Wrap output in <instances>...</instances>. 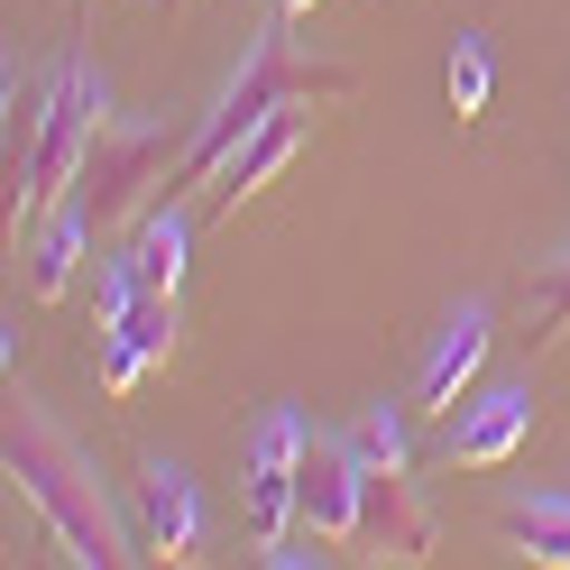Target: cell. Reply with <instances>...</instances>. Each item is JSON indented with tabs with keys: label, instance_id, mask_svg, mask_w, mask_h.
<instances>
[{
	"label": "cell",
	"instance_id": "obj_11",
	"mask_svg": "<svg viewBox=\"0 0 570 570\" xmlns=\"http://www.w3.org/2000/svg\"><path fill=\"white\" fill-rule=\"evenodd\" d=\"M138 515H148V561H194L203 552V497H194V479L175 460H148Z\"/></svg>",
	"mask_w": 570,
	"mask_h": 570
},
{
	"label": "cell",
	"instance_id": "obj_8",
	"mask_svg": "<svg viewBox=\"0 0 570 570\" xmlns=\"http://www.w3.org/2000/svg\"><path fill=\"white\" fill-rule=\"evenodd\" d=\"M479 368H488V304H460L442 323V341H433V360L414 368V414H460Z\"/></svg>",
	"mask_w": 570,
	"mask_h": 570
},
{
	"label": "cell",
	"instance_id": "obj_1",
	"mask_svg": "<svg viewBox=\"0 0 570 570\" xmlns=\"http://www.w3.org/2000/svg\"><path fill=\"white\" fill-rule=\"evenodd\" d=\"M350 92V75L341 65H313V56H295L285 47V10L248 38V56H239V75L222 83V101L194 120V138H185V157H175V175H166V194H185V185H212V175L230 166V148L248 129H267L285 101H341Z\"/></svg>",
	"mask_w": 570,
	"mask_h": 570
},
{
	"label": "cell",
	"instance_id": "obj_19",
	"mask_svg": "<svg viewBox=\"0 0 570 570\" xmlns=\"http://www.w3.org/2000/svg\"><path fill=\"white\" fill-rule=\"evenodd\" d=\"M138 295H148V285H138V267H129V258H101V276H92V313H101V332H111Z\"/></svg>",
	"mask_w": 570,
	"mask_h": 570
},
{
	"label": "cell",
	"instance_id": "obj_6",
	"mask_svg": "<svg viewBox=\"0 0 570 570\" xmlns=\"http://www.w3.org/2000/svg\"><path fill=\"white\" fill-rule=\"evenodd\" d=\"M304 533L313 543H360L368 533V460L350 451V433L304 442Z\"/></svg>",
	"mask_w": 570,
	"mask_h": 570
},
{
	"label": "cell",
	"instance_id": "obj_16",
	"mask_svg": "<svg viewBox=\"0 0 570 570\" xmlns=\"http://www.w3.org/2000/svg\"><path fill=\"white\" fill-rule=\"evenodd\" d=\"M350 451L368 460V470H414V433H405V405H368L350 423Z\"/></svg>",
	"mask_w": 570,
	"mask_h": 570
},
{
	"label": "cell",
	"instance_id": "obj_20",
	"mask_svg": "<svg viewBox=\"0 0 570 570\" xmlns=\"http://www.w3.org/2000/svg\"><path fill=\"white\" fill-rule=\"evenodd\" d=\"M276 10H285V19H304V10H323V0H276Z\"/></svg>",
	"mask_w": 570,
	"mask_h": 570
},
{
	"label": "cell",
	"instance_id": "obj_10",
	"mask_svg": "<svg viewBox=\"0 0 570 570\" xmlns=\"http://www.w3.org/2000/svg\"><path fill=\"white\" fill-rule=\"evenodd\" d=\"M295 157H304V120H295V101H285V111H276L267 129H248L239 148H230V166L212 175V194H203V203H212V212L230 222V212H239L248 194H267V185H276V175L295 166Z\"/></svg>",
	"mask_w": 570,
	"mask_h": 570
},
{
	"label": "cell",
	"instance_id": "obj_14",
	"mask_svg": "<svg viewBox=\"0 0 570 570\" xmlns=\"http://www.w3.org/2000/svg\"><path fill=\"white\" fill-rule=\"evenodd\" d=\"M92 239H101V230L83 222V203H56V212H47V230H38V248H28V295L56 304L65 285L83 276V248H92Z\"/></svg>",
	"mask_w": 570,
	"mask_h": 570
},
{
	"label": "cell",
	"instance_id": "obj_17",
	"mask_svg": "<svg viewBox=\"0 0 570 570\" xmlns=\"http://www.w3.org/2000/svg\"><path fill=\"white\" fill-rule=\"evenodd\" d=\"M442 92H451V111H460V120H479V111H488V92H497V65H488V47H479V38H451Z\"/></svg>",
	"mask_w": 570,
	"mask_h": 570
},
{
	"label": "cell",
	"instance_id": "obj_7",
	"mask_svg": "<svg viewBox=\"0 0 570 570\" xmlns=\"http://www.w3.org/2000/svg\"><path fill=\"white\" fill-rule=\"evenodd\" d=\"M524 442H533V386H488V396H470L451 414L442 460L451 470H507Z\"/></svg>",
	"mask_w": 570,
	"mask_h": 570
},
{
	"label": "cell",
	"instance_id": "obj_2",
	"mask_svg": "<svg viewBox=\"0 0 570 570\" xmlns=\"http://www.w3.org/2000/svg\"><path fill=\"white\" fill-rule=\"evenodd\" d=\"M10 479H19L28 507L56 524L65 561H83V570H120V561H138V552H129L120 507H111V497H101V479H92V460L65 442L56 423L28 405V396L10 405Z\"/></svg>",
	"mask_w": 570,
	"mask_h": 570
},
{
	"label": "cell",
	"instance_id": "obj_3",
	"mask_svg": "<svg viewBox=\"0 0 570 570\" xmlns=\"http://www.w3.org/2000/svg\"><path fill=\"white\" fill-rule=\"evenodd\" d=\"M111 111V92H101V75L83 56H65L56 75H47V111H38V157H28V203H19V222H38V212H56L65 194L83 185V166L101 148V120Z\"/></svg>",
	"mask_w": 570,
	"mask_h": 570
},
{
	"label": "cell",
	"instance_id": "obj_9",
	"mask_svg": "<svg viewBox=\"0 0 570 570\" xmlns=\"http://www.w3.org/2000/svg\"><path fill=\"white\" fill-rule=\"evenodd\" d=\"M175 332H185L175 323V295H138L120 323L101 332V386H111V396H138V377L175 360Z\"/></svg>",
	"mask_w": 570,
	"mask_h": 570
},
{
	"label": "cell",
	"instance_id": "obj_15",
	"mask_svg": "<svg viewBox=\"0 0 570 570\" xmlns=\"http://www.w3.org/2000/svg\"><path fill=\"white\" fill-rule=\"evenodd\" d=\"M507 543L524 561H543V570H570V497L561 488L552 497H515L507 507Z\"/></svg>",
	"mask_w": 570,
	"mask_h": 570
},
{
	"label": "cell",
	"instance_id": "obj_4",
	"mask_svg": "<svg viewBox=\"0 0 570 570\" xmlns=\"http://www.w3.org/2000/svg\"><path fill=\"white\" fill-rule=\"evenodd\" d=\"M185 138H194V129H175V120H129V129H101V148H92L83 185H75L83 222H92V230L138 222V212L157 203V185L175 175V157H185Z\"/></svg>",
	"mask_w": 570,
	"mask_h": 570
},
{
	"label": "cell",
	"instance_id": "obj_13",
	"mask_svg": "<svg viewBox=\"0 0 570 570\" xmlns=\"http://www.w3.org/2000/svg\"><path fill=\"white\" fill-rule=\"evenodd\" d=\"M185 248H194V222H185V203H148L138 212V230H129V248L120 258L138 267V285H148V295H175V285H185Z\"/></svg>",
	"mask_w": 570,
	"mask_h": 570
},
{
	"label": "cell",
	"instance_id": "obj_18",
	"mask_svg": "<svg viewBox=\"0 0 570 570\" xmlns=\"http://www.w3.org/2000/svg\"><path fill=\"white\" fill-rule=\"evenodd\" d=\"M552 341H570V248L533 285V350H552Z\"/></svg>",
	"mask_w": 570,
	"mask_h": 570
},
{
	"label": "cell",
	"instance_id": "obj_5",
	"mask_svg": "<svg viewBox=\"0 0 570 570\" xmlns=\"http://www.w3.org/2000/svg\"><path fill=\"white\" fill-rule=\"evenodd\" d=\"M304 414L295 405H267L258 414V433H248V488H239V507H248V543H285V533L304 524Z\"/></svg>",
	"mask_w": 570,
	"mask_h": 570
},
{
	"label": "cell",
	"instance_id": "obj_12",
	"mask_svg": "<svg viewBox=\"0 0 570 570\" xmlns=\"http://www.w3.org/2000/svg\"><path fill=\"white\" fill-rule=\"evenodd\" d=\"M360 543H377L386 561L433 552V515H423V497H414V470H368V533Z\"/></svg>",
	"mask_w": 570,
	"mask_h": 570
},
{
	"label": "cell",
	"instance_id": "obj_21",
	"mask_svg": "<svg viewBox=\"0 0 570 570\" xmlns=\"http://www.w3.org/2000/svg\"><path fill=\"white\" fill-rule=\"evenodd\" d=\"M166 10H185V0H166Z\"/></svg>",
	"mask_w": 570,
	"mask_h": 570
}]
</instances>
